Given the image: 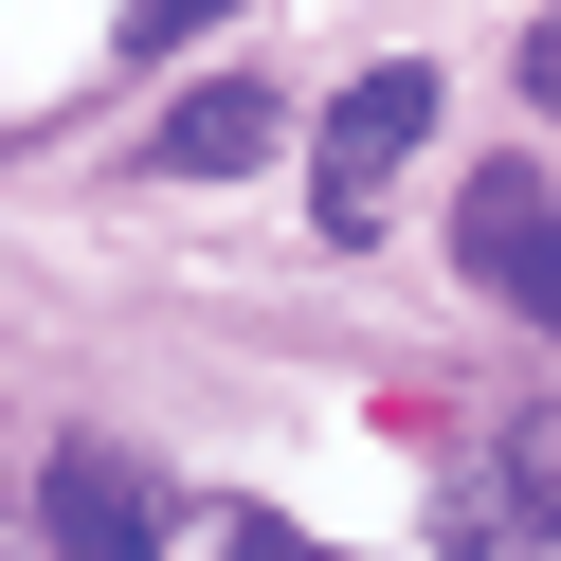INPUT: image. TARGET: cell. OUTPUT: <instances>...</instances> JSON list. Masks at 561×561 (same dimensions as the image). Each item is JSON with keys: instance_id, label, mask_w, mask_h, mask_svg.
Returning a JSON list of instances; mask_svg holds the SVG:
<instances>
[{"instance_id": "obj_1", "label": "cell", "mask_w": 561, "mask_h": 561, "mask_svg": "<svg viewBox=\"0 0 561 561\" xmlns=\"http://www.w3.org/2000/svg\"><path fill=\"white\" fill-rule=\"evenodd\" d=\"M435 146V55H380V73H344V110L308 127V182H327V236L380 218V182Z\"/></svg>"}, {"instance_id": "obj_2", "label": "cell", "mask_w": 561, "mask_h": 561, "mask_svg": "<svg viewBox=\"0 0 561 561\" xmlns=\"http://www.w3.org/2000/svg\"><path fill=\"white\" fill-rule=\"evenodd\" d=\"M37 525H55V561H163V489H146V453H110V435H73L37 471Z\"/></svg>"}, {"instance_id": "obj_3", "label": "cell", "mask_w": 561, "mask_h": 561, "mask_svg": "<svg viewBox=\"0 0 561 561\" xmlns=\"http://www.w3.org/2000/svg\"><path fill=\"white\" fill-rule=\"evenodd\" d=\"M272 146H290V110H272V91L254 73H218V91H182V110H163V182H236V163H272Z\"/></svg>"}, {"instance_id": "obj_4", "label": "cell", "mask_w": 561, "mask_h": 561, "mask_svg": "<svg viewBox=\"0 0 561 561\" xmlns=\"http://www.w3.org/2000/svg\"><path fill=\"white\" fill-rule=\"evenodd\" d=\"M543 236H561V199H543V182H525V163H471V199H453V254H471V272H489V290H507V272H525V254H543Z\"/></svg>"}, {"instance_id": "obj_5", "label": "cell", "mask_w": 561, "mask_h": 561, "mask_svg": "<svg viewBox=\"0 0 561 561\" xmlns=\"http://www.w3.org/2000/svg\"><path fill=\"white\" fill-rule=\"evenodd\" d=\"M435 561H543V507H525L507 471H489V489H435Z\"/></svg>"}, {"instance_id": "obj_6", "label": "cell", "mask_w": 561, "mask_h": 561, "mask_svg": "<svg viewBox=\"0 0 561 561\" xmlns=\"http://www.w3.org/2000/svg\"><path fill=\"white\" fill-rule=\"evenodd\" d=\"M489 471H507L525 507H543V543H561V399H525V416H507V453H489Z\"/></svg>"}, {"instance_id": "obj_7", "label": "cell", "mask_w": 561, "mask_h": 561, "mask_svg": "<svg viewBox=\"0 0 561 561\" xmlns=\"http://www.w3.org/2000/svg\"><path fill=\"white\" fill-rule=\"evenodd\" d=\"M199 19H236V0H127V55H182Z\"/></svg>"}, {"instance_id": "obj_8", "label": "cell", "mask_w": 561, "mask_h": 561, "mask_svg": "<svg viewBox=\"0 0 561 561\" xmlns=\"http://www.w3.org/2000/svg\"><path fill=\"white\" fill-rule=\"evenodd\" d=\"M507 308H525V327H561V236H543V254L507 272Z\"/></svg>"}, {"instance_id": "obj_9", "label": "cell", "mask_w": 561, "mask_h": 561, "mask_svg": "<svg viewBox=\"0 0 561 561\" xmlns=\"http://www.w3.org/2000/svg\"><path fill=\"white\" fill-rule=\"evenodd\" d=\"M218 561H308V543H290L272 507H236V525H218Z\"/></svg>"}, {"instance_id": "obj_10", "label": "cell", "mask_w": 561, "mask_h": 561, "mask_svg": "<svg viewBox=\"0 0 561 561\" xmlns=\"http://www.w3.org/2000/svg\"><path fill=\"white\" fill-rule=\"evenodd\" d=\"M525 91H543V110H561V19H543V37H525Z\"/></svg>"}]
</instances>
